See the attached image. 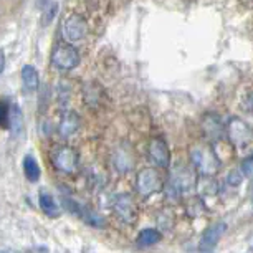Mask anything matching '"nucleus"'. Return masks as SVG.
I'll return each mask as SVG.
<instances>
[{"instance_id":"f257e3e1","label":"nucleus","mask_w":253,"mask_h":253,"mask_svg":"<svg viewBox=\"0 0 253 253\" xmlns=\"http://www.w3.org/2000/svg\"><path fill=\"white\" fill-rule=\"evenodd\" d=\"M189 156L194 169L200 175H215L218 167H220V161H218L215 151L207 144L192 146L189 151Z\"/></svg>"},{"instance_id":"f03ea898","label":"nucleus","mask_w":253,"mask_h":253,"mask_svg":"<svg viewBox=\"0 0 253 253\" xmlns=\"http://www.w3.org/2000/svg\"><path fill=\"white\" fill-rule=\"evenodd\" d=\"M195 185H197V177L192 170L184 166H179L166 182V195L172 200H177L185 190H190Z\"/></svg>"},{"instance_id":"7ed1b4c3","label":"nucleus","mask_w":253,"mask_h":253,"mask_svg":"<svg viewBox=\"0 0 253 253\" xmlns=\"http://www.w3.org/2000/svg\"><path fill=\"white\" fill-rule=\"evenodd\" d=\"M51 164L63 174H75L80 167V156L70 146H56L51 151Z\"/></svg>"},{"instance_id":"20e7f679","label":"nucleus","mask_w":253,"mask_h":253,"mask_svg":"<svg viewBox=\"0 0 253 253\" xmlns=\"http://www.w3.org/2000/svg\"><path fill=\"white\" fill-rule=\"evenodd\" d=\"M78 63H80V53L76 51L75 46H71V43H66V42L56 43L53 53H51V65L56 70L70 71L76 68Z\"/></svg>"},{"instance_id":"39448f33","label":"nucleus","mask_w":253,"mask_h":253,"mask_svg":"<svg viewBox=\"0 0 253 253\" xmlns=\"http://www.w3.org/2000/svg\"><path fill=\"white\" fill-rule=\"evenodd\" d=\"M162 177L159 174V170L154 167H144L137 172L136 177V190L141 197H149V195L156 194L157 190L162 189Z\"/></svg>"},{"instance_id":"423d86ee","label":"nucleus","mask_w":253,"mask_h":253,"mask_svg":"<svg viewBox=\"0 0 253 253\" xmlns=\"http://www.w3.org/2000/svg\"><path fill=\"white\" fill-rule=\"evenodd\" d=\"M86 32H88L86 20L81 15H76V13H71L61 23V37H63L66 43H75V42L83 40Z\"/></svg>"},{"instance_id":"0eeeda50","label":"nucleus","mask_w":253,"mask_h":253,"mask_svg":"<svg viewBox=\"0 0 253 253\" xmlns=\"http://www.w3.org/2000/svg\"><path fill=\"white\" fill-rule=\"evenodd\" d=\"M227 136L232 144L237 147H245L253 139V129L240 118H232L227 124Z\"/></svg>"},{"instance_id":"6e6552de","label":"nucleus","mask_w":253,"mask_h":253,"mask_svg":"<svg viewBox=\"0 0 253 253\" xmlns=\"http://www.w3.org/2000/svg\"><path fill=\"white\" fill-rule=\"evenodd\" d=\"M114 213L119 217V220L126 223H134L137 217V204L131 194H119L113 200Z\"/></svg>"},{"instance_id":"1a4fd4ad","label":"nucleus","mask_w":253,"mask_h":253,"mask_svg":"<svg viewBox=\"0 0 253 253\" xmlns=\"http://www.w3.org/2000/svg\"><path fill=\"white\" fill-rule=\"evenodd\" d=\"M147 156H149V161L154 164L156 167H169L170 164V152L169 147H167V142L161 137H154L151 139L149 146H147Z\"/></svg>"},{"instance_id":"9d476101","label":"nucleus","mask_w":253,"mask_h":253,"mask_svg":"<svg viewBox=\"0 0 253 253\" xmlns=\"http://www.w3.org/2000/svg\"><path fill=\"white\" fill-rule=\"evenodd\" d=\"M225 230H227V223H223V222H217V223H213V225H210L207 230L204 232L202 238H200L199 250L210 252L218 243V240L223 237Z\"/></svg>"},{"instance_id":"9b49d317","label":"nucleus","mask_w":253,"mask_h":253,"mask_svg":"<svg viewBox=\"0 0 253 253\" xmlns=\"http://www.w3.org/2000/svg\"><path fill=\"white\" fill-rule=\"evenodd\" d=\"M202 129L204 134L207 136L209 141H218L223 137V132H225V127L220 121V118L215 116V114H207L202 121Z\"/></svg>"},{"instance_id":"f8f14e48","label":"nucleus","mask_w":253,"mask_h":253,"mask_svg":"<svg viewBox=\"0 0 253 253\" xmlns=\"http://www.w3.org/2000/svg\"><path fill=\"white\" fill-rule=\"evenodd\" d=\"M80 124H81V119L80 116L76 114L75 111H65L61 114V119L58 123V132L61 137H70L73 136L76 131L80 129Z\"/></svg>"},{"instance_id":"ddd939ff","label":"nucleus","mask_w":253,"mask_h":253,"mask_svg":"<svg viewBox=\"0 0 253 253\" xmlns=\"http://www.w3.org/2000/svg\"><path fill=\"white\" fill-rule=\"evenodd\" d=\"M38 202H40V209L43 210L45 215H48L50 218H56L60 217L61 210H60V205L56 204V200L53 199V195L46 190H42L40 195H38Z\"/></svg>"},{"instance_id":"4468645a","label":"nucleus","mask_w":253,"mask_h":253,"mask_svg":"<svg viewBox=\"0 0 253 253\" xmlns=\"http://www.w3.org/2000/svg\"><path fill=\"white\" fill-rule=\"evenodd\" d=\"M22 83L27 91H37L38 84H40V78H38V71L35 66H32V65L23 66L22 68Z\"/></svg>"},{"instance_id":"2eb2a0df","label":"nucleus","mask_w":253,"mask_h":253,"mask_svg":"<svg viewBox=\"0 0 253 253\" xmlns=\"http://www.w3.org/2000/svg\"><path fill=\"white\" fill-rule=\"evenodd\" d=\"M23 172H25V177L30 180V182H38L42 175L40 166H38L37 159L32 154H27L23 157Z\"/></svg>"},{"instance_id":"dca6fc26","label":"nucleus","mask_w":253,"mask_h":253,"mask_svg":"<svg viewBox=\"0 0 253 253\" xmlns=\"http://www.w3.org/2000/svg\"><path fill=\"white\" fill-rule=\"evenodd\" d=\"M162 238V233L156 228H142L139 235L136 238V243L139 247H152L156 243H159Z\"/></svg>"},{"instance_id":"f3484780","label":"nucleus","mask_w":253,"mask_h":253,"mask_svg":"<svg viewBox=\"0 0 253 253\" xmlns=\"http://www.w3.org/2000/svg\"><path fill=\"white\" fill-rule=\"evenodd\" d=\"M114 167L119 170V172H127V170L132 167V154L131 151L126 149H119L116 151V156H114Z\"/></svg>"},{"instance_id":"a211bd4d","label":"nucleus","mask_w":253,"mask_h":253,"mask_svg":"<svg viewBox=\"0 0 253 253\" xmlns=\"http://www.w3.org/2000/svg\"><path fill=\"white\" fill-rule=\"evenodd\" d=\"M0 127L2 129L10 127V104L5 98L0 99Z\"/></svg>"},{"instance_id":"6ab92c4d","label":"nucleus","mask_w":253,"mask_h":253,"mask_svg":"<svg viewBox=\"0 0 253 253\" xmlns=\"http://www.w3.org/2000/svg\"><path fill=\"white\" fill-rule=\"evenodd\" d=\"M56 13H58V3H48V5H45V10H43V20H42V23L46 27L50 25L51 22L55 20Z\"/></svg>"},{"instance_id":"aec40b11","label":"nucleus","mask_w":253,"mask_h":253,"mask_svg":"<svg viewBox=\"0 0 253 253\" xmlns=\"http://www.w3.org/2000/svg\"><path fill=\"white\" fill-rule=\"evenodd\" d=\"M10 127L17 131V127L20 129L22 127V111L17 104H12L10 106Z\"/></svg>"},{"instance_id":"412c9836","label":"nucleus","mask_w":253,"mask_h":253,"mask_svg":"<svg viewBox=\"0 0 253 253\" xmlns=\"http://www.w3.org/2000/svg\"><path fill=\"white\" fill-rule=\"evenodd\" d=\"M240 172H242V175H245L247 179L253 177V154L248 156L247 159H243L242 167H240Z\"/></svg>"},{"instance_id":"4be33fe9","label":"nucleus","mask_w":253,"mask_h":253,"mask_svg":"<svg viewBox=\"0 0 253 253\" xmlns=\"http://www.w3.org/2000/svg\"><path fill=\"white\" fill-rule=\"evenodd\" d=\"M243 106H245L247 113L253 114V93H250L248 96L245 98V103H243Z\"/></svg>"},{"instance_id":"5701e85b","label":"nucleus","mask_w":253,"mask_h":253,"mask_svg":"<svg viewBox=\"0 0 253 253\" xmlns=\"http://www.w3.org/2000/svg\"><path fill=\"white\" fill-rule=\"evenodd\" d=\"M5 68V55H3V51H0V73L3 71Z\"/></svg>"},{"instance_id":"b1692460","label":"nucleus","mask_w":253,"mask_h":253,"mask_svg":"<svg viewBox=\"0 0 253 253\" xmlns=\"http://www.w3.org/2000/svg\"><path fill=\"white\" fill-rule=\"evenodd\" d=\"M0 253H10V252H5V250H3V252H0Z\"/></svg>"},{"instance_id":"393cba45","label":"nucleus","mask_w":253,"mask_h":253,"mask_svg":"<svg viewBox=\"0 0 253 253\" xmlns=\"http://www.w3.org/2000/svg\"><path fill=\"white\" fill-rule=\"evenodd\" d=\"M252 2H253V0H252Z\"/></svg>"}]
</instances>
